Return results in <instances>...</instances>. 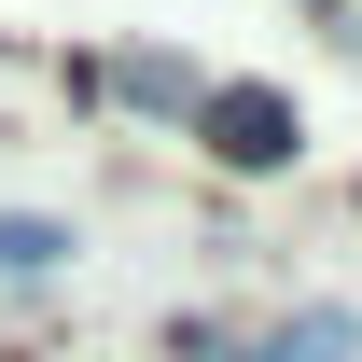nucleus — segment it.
I'll use <instances>...</instances> for the list:
<instances>
[{
    "instance_id": "obj_1",
    "label": "nucleus",
    "mask_w": 362,
    "mask_h": 362,
    "mask_svg": "<svg viewBox=\"0 0 362 362\" xmlns=\"http://www.w3.org/2000/svg\"><path fill=\"white\" fill-rule=\"evenodd\" d=\"M195 126H209L223 168H293V98H279V84H209Z\"/></svg>"
},
{
    "instance_id": "obj_2",
    "label": "nucleus",
    "mask_w": 362,
    "mask_h": 362,
    "mask_svg": "<svg viewBox=\"0 0 362 362\" xmlns=\"http://www.w3.org/2000/svg\"><path fill=\"white\" fill-rule=\"evenodd\" d=\"M251 362H362V320H349V307H293Z\"/></svg>"
},
{
    "instance_id": "obj_3",
    "label": "nucleus",
    "mask_w": 362,
    "mask_h": 362,
    "mask_svg": "<svg viewBox=\"0 0 362 362\" xmlns=\"http://www.w3.org/2000/svg\"><path fill=\"white\" fill-rule=\"evenodd\" d=\"M70 265V223H42V209H0V279H56Z\"/></svg>"
},
{
    "instance_id": "obj_4",
    "label": "nucleus",
    "mask_w": 362,
    "mask_h": 362,
    "mask_svg": "<svg viewBox=\"0 0 362 362\" xmlns=\"http://www.w3.org/2000/svg\"><path fill=\"white\" fill-rule=\"evenodd\" d=\"M112 98H126V112H195V70H181V56H126V70H112Z\"/></svg>"
}]
</instances>
